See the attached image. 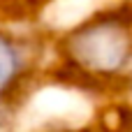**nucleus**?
<instances>
[{
  "instance_id": "nucleus-1",
  "label": "nucleus",
  "mask_w": 132,
  "mask_h": 132,
  "mask_svg": "<svg viewBox=\"0 0 132 132\" xmlns=\"http://www.w3.org/2000/svg\"><path fill=\"white\" fill-rule=\"evenodd\" d=\"M67 81L88 93L132 90V7L97 12L58 44Z\"/></svg>"
},
{
  "instance_id": "nucleus-3",
  "label": "nucleus",
  "mask_w": 132,
  "mask_h": 132,
  "mask_svg": "<svg viewBox=\"0 0 132 132\" xmlns=\"http://www.w3.org/2000/svg\"><path fill=\"white\" fill-rule=\"evenodd\" d=\"M109 130L111 132H132V104L118 107L114 128H109Z\"/></svg>"
},
{
  "instance_id": "nucleus-4",
  "label": "nucleus",
  "mask_w": 132,
  "mask_h": 132,
  "mask_svg": "<svg viewBox=\"0 0 132 132\" xmlns=\"http://www.w3.org/2000/svg\"><path fill=\"white\" fill-rule=\"evenodd\" d=\"M49 132H111V130H102V128H84V125H65V128H56Z\"/></svg>"
},
{
  "instance_id": "nucleus-2",
  "label": "nucleus",
  "mask_w": 132,
  "mask_h": 132,
  "mask_svg": "<svg viewBox=\"0 0 132 132\" xmlns=\"http://www.w3.org/2000/svg\"><path fill=\"white\" fill-rule=\"evenodd\" d=\"M37 53L28 37L0 28V104L21 107L35 77Z\"/></svg>"
}]
</instances>
